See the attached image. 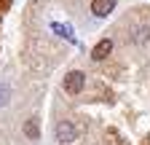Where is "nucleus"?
<instances>
[{
  "label": "nucleus",
  "instance_id": "nucleus-1",
  "mask_svg": "<svg viewBox=\"0 0 150 145\" xmlns=\"http://www.w3.org/2000/svg\"><path fill=\"white\" fill-rule=\"evenodd\" d=\"M83 86H86V75H83L81 70H72V72L64 75V92L67 94H81Z\"/></svg>",
  "mask_w": 150,
  "mask_h": 145
},
{
  "label": "nucleus",
  "instance_id": "nucleus-3",
  "mask_svg": "<svg viewBox=\"0 0 150 145\" xmlns=\"http://www.w3.org/2000/svg\"><path fill=\"white\" fill-rule=\"evenodd\" d=\"M112 11H115V0H91V14L99 16V19L110 16Z\"/></svg>",
  "mask_w": 150,
  "mask_h": 145
},
{
  "label": "nucleus",
  "instance_id": "nucleus-4",
  "mask_svg": "<svg viewBox=\"0 0 150 145\" xmlns=\"http://www.w3.org/2000/svg\"><path fill=\"white\" fill-rule=\"evenodd\" d=\"M112 51V41L110 38H105V41H99L97 46L91 48V59L94 62H102V59H107V54Z\"/></svg>",
  "mask_w": 150,
  "mask_h": 145
},
{
  "label": "nucleus",
  "instance_id": "nucleus-6",
  "mask_svg": "<svg viewBox=\"0 0 150 145\" xmlns=\"http://www.w3.org/2000/svg\"><path fill=\"white\" fill-rule=\"evenodd\" d=\"M24 134H27L30 140H38V121H35V118H30V121L24 124Z\"/></svg>",
  "mask_w": 150,
  "mask_h": 145
},
{
  "label": "nucleus",
  "instance_id": "nucleus-2",
  "mask_svg": "<svg viewBox=\"0 0 150 145\" xmlns=\"http://www.w3.org/2000/svg\"><path fill=\"white\" fill-rule=\"evenodd\" d=\"M56 140L59 142H75L78 140V126L72 121H59L56 124Z\"/></svg>",
  "mask_w": 150,
  "mask_h": 145
},
{
  "label": "nucleus",
  "instance_id": "nucleus-5",
  "mask_svg": "<svg viewBox=\"0 0 150 145\" xmlns=\"http://www.w3.org/2000/svg\"><path fill=\"white\" fill-rule=\"evenodd\" d=\"M51 30H54L56 35H62V38H67L70 43H75V35H72V27H70V24H59V22H54Z\"/></svg>",
  "mask_w": 150,
  "mask_h": 145
},
{
  "label": "nucleus",
  "instance_id": "nucleus-7",
  "mask_svg": "<svg viewBox=\"0 0 150 145\" xmlns=\"http://www.w3.org/2000/svg\"><path fill=\"white\" fill-rule=\"evenodd\" d=\"M8 97H11L8 83H0V107H3V105H8Z\"/></svg>",
  "mask_w": 150,
  "mask_h": 145
}]
</instances>
